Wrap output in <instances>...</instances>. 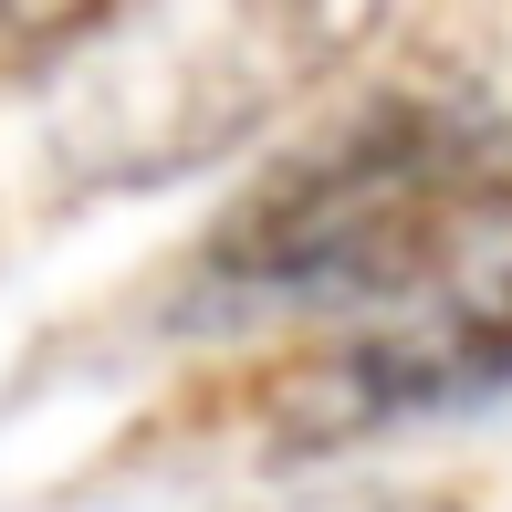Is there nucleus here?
<instances>
[{
  "mask_svg": "<svg viewBox=\"0 0 512 512\" xmlns=\"http://www.w3.org/2000/svg\"><path fill=\"white\" fill-rule=\"evenodd\" d=\"M481 398H512V178L481 199L460 251L408 304L345 324L335 345L272 377V450H345V439L450 418Z\"/></svg>",
  "mask_w": 512,
  "mask_h": 512,
  "instance_id": "f03ea898",
  "label": "nucleus"
},
{
  "mask_svg": "<svg viewBox=\"0 0 512 512\" xmlns=\"http://www.w3.org/2000/svg\"><path fill=\"white\" fill-rule=\"evenodd\" d=\"M272 512H460V502L450 492H418V481H314V492H293Z\"/></svg>",
  "mask_w": 512,
  "mask_h": 512,
  "instance_id": "7ed1b4c3",
  "label": "nucleus"
},
{
  "mask_svg": "<svg viewBox=\"0 0 512 512\" xmlns=\"http://www.w3.org/2000/svg\"><path fill=\"white\" fill-rule=\"evenodd\" d=\"M502 178L512 157L492 105L439 84H377L251 168V189L209 220L189 262V304L220 324L304 304L366 324L450 262Z\"/></svg>",
  "mask_w": 512,
  "mask_h": 512,
  "instance_id": "f257e3e1",
  "label": "nucleus"
}]
</instances>
